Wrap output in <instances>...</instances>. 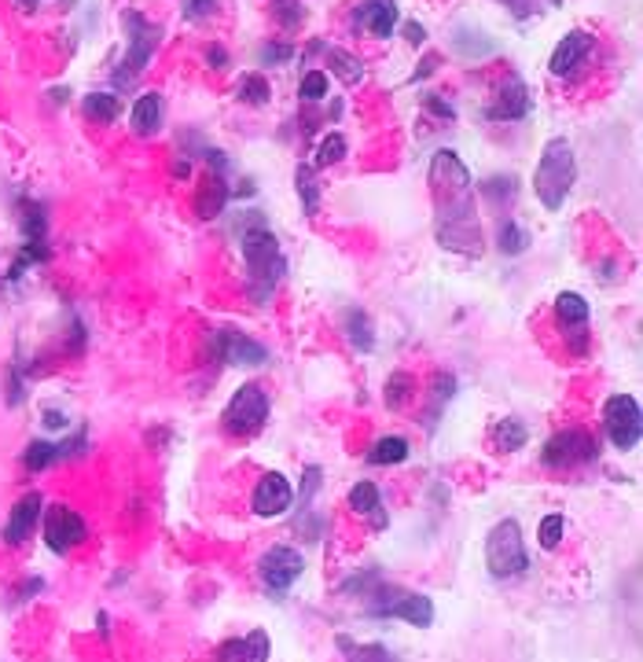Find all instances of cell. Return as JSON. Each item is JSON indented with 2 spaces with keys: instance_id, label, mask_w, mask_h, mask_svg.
<instances>
[{
  "instance_id": "obj_1",
  "label": "cell",
  "mask_w": 643,
  "mask_h": 662,
  "mask_svg": "<svg viewBox=\"0 0 643 662\" xmlns=\"http://www.w3.org/2000/svg\"><path fill=\"white\" fill-rule=\"evenodd\" d=\"M430 188L438 199V243L456 254H482V225L474 217L471 170L456 151H438L430 162Z\"/></svg>"
},
{
  "instance_id": "obj_2",
  "label": "cell",
  "mask_w": 643,
  "mask_h": 662,
  "mask_svg": "<svg viewBox=\"0 0 643 662\" xmlns=\"http://www.w3.org/2000/svg\"><path fill=\"white\" fill-rule=\"evenodd\" d=\"M239 251H243V262H247L250 298H254L258 306H265L272 298V291H276V280L283 276L287 262H283L280 243H276V236L269 232V225H265V217H261L258 210L247 214V229L239 236Z\"/></svg>"
},
{
  "instance_id": "obj_3",
  "label": "cell",
  "mask_w": 643,
  "mask_h": 662,
  "mask_svg": "<svg viewBox=\"0 0 643 662\" xmlns=\"http://www.w3.org/2000/svg\"><path fill=\"white\" fill-rule=\"evenodd\" d=\"M574 181H577V159H574L570 140H563V137L548 140L541 151V162H537V170H533V192H537L544 210H552V214L563 210Z\"/></svg>"
},
{
  "instance_id": "obj_4",
  "label": "cell",
  "mask_w": 643,
  "mask_h": 662,
  "mask_svg": "<svg viewBox=\"0 0 643 662\" xmlns=\"http://www.w3.org/2000/svg\"><path fill=\"white\" fill-rule=\"evenodd\" d=\"M486 567L493 578H519L530 567L526 537L515 519H500L486 537Z\"/></svg>"
},
{
  "instance_id": "obj_5",
  "label": "cell",
  "mask_w": 643,
  "mask_h": 662,
  "mask_svg": "<svg viewBox=\"0 0 643 662\" xmlns=\"http://www.w3.org/2000/svg\"><path fill=\"white\" fill-rule=\"evenodd\" d=\"M364 600H368V615L375 618H401V622L419 629H427L434 622V604L423 593H401V589H390V585L383 589L375 582V589H368Z\"/></svg>"
},
{
  "instance_id": "obj_6",
  "label": "cell",
  "mask_w": 643,
  "mask_h": 662,
  "mask_svg": "<svg viewBox=\"0 0 643 662\" xmlns=\"http://www.w3.org/2000/svg\"><path fill=\"white\" fill-rule=\"evenodd\" d=\"M122 26H125V34H129V48H125L122 63L114 70V81H118V85H133L136 74H140V70L151 63V56H155L158 34H162V30H158L151 19H144L140 12H125Z\"/></svg>"
},
{
  "instance_id": "obj_7",
  "label": "cell",
  "mask_w": 643,
  "mask_h": 662,
  "mask_svg": "<svg viewBox=\"0 0 643 662\" xmlns=\"http://www.w3.org/2000/svg\"><path fill=\"white\" fill-rule=\"evenodd\" d=\"M269 420V394L258 387V383H243V387L232 394V401L221 412V423H225L228 434L236 438H250L258 434Z\"/></svg>"
},
{
  "instance_id": "obj_8",
  "label": "cell",
  "mask_w": 643,
  "mask_h": 662,
  "mask_svg": "<svg viewBox=\"0 0 643 662\" xmlns=\"http://www.w3.org/2000/svg\"><path fill=\"white\" fill-rule=\"evenodd\" d=\"M302 571H305L302 552L291 548V545L269 548L258 563V578H261V585H265V593H269L272 600H287L291 585L302 578Z\"/></svg>"
},
{
  "instance_id": "obj_9",
  "label": "cell",
  "mask_w": 643,
  "mask_h": 662,
  "mask_svg": "<svg viewBox=\"0 0 643 662\" xmlns=\"http://www.w3.org/2000/svg\"><path fill=\"white\" fill-rule=\"evenodd\" d=\"M603 427H607V438L614 442V449L629 453V449L640 446V434H643V412L640 401L632 394H614L603 405Z\"/></svg>"
},
{
  "instance_id": "obj_10",
  "label": "cell",
  "mask_w": 643,
  "mask_h": 662,
  "mask_svg": "<svg viewBox=\"0 0 643 662\" xmlns=\"http://www.w3.org/2000/svg\"><path fill=\"white\" fill-rule=\"evenodd\" d=\"M599 453L596 438L588 431H581V427H566V431H559L555 438H548V446H544L541 460L544 468L552 471H566V468H581V464H592Z\"/></svg>"
},
{
  "instance_id": "obj_11",
  "label": "cell",
  "mask_w": 643,
  "mask_h": 662,
  "mask_svg": "<svg viewBox=\"0 0 643 662\" xmlns=\"http://www.w3.org/2000/svg\"><path fill=\"white\" fill-rule=\"evenodd\" d=\"M45 541L52 552H59V556H67L70 548H78L85 537H89V526H85V519H81L74 508H67V504H48L45 512Z\"/></svg>"
},
{
  "instance_id": "obj_12",
  "label": "cell",
  "mask_w": 643,
  "mask_h": 662,
  "mask_svg": "<svg viewBox=\"0 0 643 662\" xmlns=\"http://www.w3.org/2000/svg\"><path fill=\"white\" fill-rule=\"evenodd\" d=\"M291 504H294V486L280 471L261 475V482L254 486V493H250V508H254V515H261V519H276V515H283Z\"/></svg>"
},
{
  "instance_id": "obj_13",
  "label": "cell",
  "mask_w": 643,
  "mask_h": 662,
  "mask_svg": "<svg viewBox=\"0 0 643 662\" xmlns=\"http://www.w3.org/2000/svg\"><path fill=\"white\" fill-rule=\"evenodd\" d=\"M214 346H217V357H221L225 365L254 368V365H265V361H269V350H265L258 339H250V335H243V331H236V328L217 331Z\"/></svg>"
},
{
  "instance_id": "obj_14",
  "label": "cell",
  "mask_w": 643,
  "mask_h": 662,
  "mask_svg": "<svg viewBox=\"0 0 643 662\" xmlns=\"http://www.w3.org/2000/svg\"><path fill=\"white\" fill-rule=\"evenodd\" d=\"M592 45H596V37L588 34V30H570V34L555 45L548 70H552L555 78H570V74H577V67H585V59H588V52H592Z\"/></svg>"
},
{
  "instance_id": "obj_15",
  "label": "cell",
  "mask_w": 643,
  "mask_h": 662,
  "mask_svg": "<svg viewBox=\"0 0 643 662\" xmlns=\"http://www.w3.org/2000/svg\"><path fill=\"white\" fill-rule=\"evenodd\" d=\"M486 115L493 122H519V118L530 115V89H526V81L522 78L504 81V89L497 92V100H493V107H489Z\"/></svg>"
},
{
  "instance_id": "obj_16",
  "label": "cell",
  "mask_w": 643,
  "mask_h": 662,
  "mask_svg": "<svg viewBox=\"0 0 643 662\" xmlns=\"http://www.w3.org/2000/svg\"><path fill=\"white\" fill-rule=\"evenodd\" d=\"M41 512H45L41 493H26L23 501L12 508L8 523H4V541H8V545H23L26 537L34 534V526H37V519H41Z\"/></svg>"
},
{
  "instance_id": "obj_17",
  "label": "cell",
  "mask_w": 643,
  "mask_h": 662,
  "mask_svg": "<svg viewBox=\"0 0 643 662\" xmlns=\"http://www.w3.org/2000/svg\"><path fill=\"white\" fill-rule=\"evenodd\" d=\"M269 651H272L269 633H265V629H254L247 637L221 644V648H217V662H269Z\"/></svg>"
},
{
  "instance_id": "obj_18",
  "label": "cell",
  "mask_w": 643,
  "mask_h": 662,
  "mask_svg": "<svg viewBox=\"0 0 643 662\" xmlns=\"http://www.w3.org/2000/svg\"><path fill=\"white\" fill-rule=\"evenodd\" d=\"M397 19H401L397 0H364L361 12H357V23H361L375 41H386V37L394 34Z\"/></svg>"
},
{
  "instance_id": "obj_19",
  "label": "cell",
  "mask_w": 643,
  "mask_h": 662,
  "mask_svg": "<svg viewBox=\"0 0 643 662\" xmlns=\"http://www.w3.org/2000/svg\"><path fill=\"white\" fill-rule=\"evenodd\" d=\"M81 449H85V434H78L74 442H59V446H52V442H30L23 453V464L30 471H45L52 464H59L63 457H70V453H81Z\"/></svg>"
},
{
  "instance_id": "obj_20",
  "label": "cell",
  "mask_w": 643,
  "mask_h": 662,
  "mask_svg": "<svg viewBox=\"0 0 643 662\" xmlns=\"http://www.w3.org/2000/svg\"><path fill=\"white\" fill-rule=\"evenodd\" d=\"M228 184L225 177H217V173H210L203 181V188H199V195H195V214L199 217H221L228 206Z\"/></svg>"
},
{
  "instance_id": "obj_21",
  "label": "cell",
  "mask_w": 643,
  "mask_h": 662,
  "mask_svg": "<svg viewBox=\"0 0 643 662\" xmlns=\"http://www.w3.org/2000/svg\"><path fill=\"white\" fill-rule=\"evenodd\" d=\"M162 126V96L158 92H144L133 107V133L136 137H155Z\"/></svg>"
},
{
  "instance_id": "obj_22",
  "label": "cell",
  "mask_w": 643,
  "mask_h": 662,
  "mask_svg": "<svg viewBox=\"0 0 643 662\" xmlns=\"http://www.w3.org/2000/svg\"><path fill=\"white\" fill-rule=\"evenodd\" d=\"M81 111H85L92 122H100V126H114L118 115H122V100H118L114 92H89V96L81 100Z\"/></svg>"
},
{
  "instance_id": "obj_23",
  "label": "cell",
  "mask_w": 643,
  "mask_h": 662,
  "mask_svg": "<svg viewBox=\"0 0 643 662\" xmlns=\"http://www.w3.org/2000/svg\"><path fill=\"white\" fill-rule=\"evenodd\" d=\"M383 497H379V486L375 482H357L350 490V512L353 515H375V526H383Z\"/></svg>"
},
{
  "instance_id": "obj_24",
  "label": "cell",
  "mask_w": 643,
  "mask_h": 662,
  "mask_svg": "<svg viewBox=\"0 0 643 662\" xmlns=\"http://www.w3.org/2000/svg\"><path fill=\"white\" fill-rule=\"evenodd\" d=\"M401 460H408V442L401 434L379 438L372 446V453H368V464H375V468H390V464H401Z\"/></svg>"
},
{
  "instance_id": "obj_25",
  "label": "cell",
  "mask_w": 643,
  "mask_h": 662,
  "mask_svg": "<svg viewBox=\"0 0 643 662\" xmlns=\"http://www.w3.org/2000/svg\"><path fill=\"white\" fill-rule=\"evenodd\" d=\"M339 648L346 651V662H401L386 644H353L350 637H339Z\"/></svg>"
},
{
  "instance_id": "obj_26",
  "label": "cell",
  "mask_w": 643,
  "mask_h": 662,
  "mask_svg": "<svg viewBox=\"0 0 643 662\" xmlns=\"http://www.w3.org/2000/svg\"><path fill=\"white\" fill-rule=\"evenodd\" d=\"M555 309H559V320H563V324H570V328H585L588 313H592V309H588V302L577 295V291H563V295L555 298Z\"/></svg>"
},
{
  "instance_id": "obj_27",
  "label": "cell",
  "mask_w": 643,
  "mask_h": 662,
  "mask_svg": "<svg viewBox=\"0 0 643 662\" xmlns=\"http://www.w3.org/2000/svg\"><path fill=\"white\" fill-rule=\"evenodd\" d=\"M342 328H346V335H350V343L357 346V350H372V324H368V317H364V309H346L342 313Z\"/></svg>"
},
{
  "instance_id": "obj_28",
  "label": "cell",
  "mask_w": 643,
  "mask_h": 662,
  "mask_svg": "<svg viewBox=\"0 0 643 662\" xmlns=\"http://www.w3.org/2000/svg\"><path fill=\"white\" fill-rule=\"evenodd\" d=\"M497 247L504 254H522L526 247H530V232L522 229L515 217H504V221H500V232H497Z\"/></svg>"
},
{
  "instance_id": "obj_29",
  "label": "cell",
  "mask_w": 643,
  "mask_h": 662,
  "mask_svg": "<svg viewBox=\"0 0 643 662\" xmlns=\"http://www.w3.org/2000/svg\"><path fill=\"white\" fill-rule=\"evenodd\" d=\"M320 52H324V56H328V63H331V70H335V74H339L342 81H346V85H353V81H361V59L357 56H350V52H342V48H324L320 45Z\"/></svg>"
},
{
  "instance_id": "obj_30",
  "label": "cell",
  "mask_w": 643,
  "mask_h": 662,
  "mask_svg": "<svg viewBox=\"0 0 643 662\" xmlns=\"http://www.w3.org/2000/svg\"><path fill=\"white\" fill-rule=\"evenodd\" d=\"M269 8H272V19H276L287 34L302 30V23H305V4L302 0H269Z\"/></svg>"
},
{
  "instance_id": "obj_31",
  "label": "cell",
  "mask_w": 643,
  "mask_h": 662,
  "mask_svg": "<svg viewBox=\"0 0 643 662\" xmlns=\"http://www.w3.org/2000/svg\"><path fill=\"white\" fill-rule=\"evenodd\" d=\"M239 100L250 103V107H265L272 100L269 78L265 74H243L239 78Z\"/></svg>"
},
{
  "instance_id": "obj_32",
  "label": "cell",
  "mask_w": 643,
  "mask_h": 662,
  "mask_svg": "<svg viewBox=\"0 0 643 662\" xmlns=\"http://www.w3.org/2000/svg\"><path fill=\"white\" fill-rule=\"evenodd\" d=\"M294 188H298L305 199V214L316 217V210H320V184H316L313 166H298V170H294Z\"/></svg>"
},
{
  "instance_id": "obj_33",
  "label": "cell",
  "mask_w": 643,
  "mask_h": 662,
  "mask_svg": "<svg viewBox=\"0 0 643 662\" xmlns=\"http://www.w3.org/2000/svg\"><path fill=\"white\" fill-rule=\"evenodd\" d=\"M493 438H497V449L515 453V449L526 446V427H522L515 416H508V420H500L497 427H493Z\"/></svg>"
},
{
  "instance_id": "obj_34",
  "label": "cell",
  "mask_w": 643,
  "mask_h": 662,
  "mask_svg": "<svg viewBox=\"0 0 643 662\" xmlns=\"http://www.w3.org/2000/svg\"><path fill=\"white\" fill-rule=\"evenodd\" d=\"M45 229H48L45 206L34 203V199H26V203H23V236H26V243L45 240Z\"/></svg>"
},
{
  "instance_id": "obj_35",
  "label": "cell",
  "mask_w": 643,
  "mask_h": 662,
  "mask_svg": "<svg viewBox=\"0 0 643 662\" xmlns=\"http://www.w3.org/2000/svg\"><path fill=\"white\" fill-rule=\"evenodd\" d=\"M346 151H350L346 137H342V133H328V137L316 144V170H324V166H335V162H342V159H346Z\"/></svg>"
},
{
  "instance_id": "obj_36",
  "label": "cell",
  "mask_w": 643,
  "mask_h": 662,
  "mask_svg": "<svg viewBox=\"0 0 643 662\" xmlns=\"http://www.w3.org/2000/svg\"><path fill=\"white\" fill-rule=\"evenodd\" d=\"M412 394H416V383H412V376H405V372H394V376H390V383H386V409H405Z\"/></svg>"
},
{
  "instance_id": "obj_37",
  "label": "cell",
  "mask_w": 643,
  "mask_h": 662,
  "mask_svg": "<svg viewBox=\"0 0 643 662\" xmlns=\"http://www.w3.org/2000/svg\"><path fill=\"white\" fill-rule=\"evenodd\" d=\"M482 195H486L493 206H500V199L511 203V199H515V177H489V181L482 184Z\"/></svg>"
},
{
  "instance_id": "obj_38",
  "label": "cell",
  "mask_w": 643,
  "mask_h": 662,
  "mask_svg": "<svg viewBox=\"0 0 643 662\" xmlns=\"http://www.w3.org/2000/svg\"><path fill=\"white\" fill-rule=\"evenodd\" d=\"M563 534H566V519H563V515H544L541 530H537V537H541V548H559Z\"/></svg>"
},
{
  "instance_id": "obj_39",
  "label": "cell",
  "mask_w": 643,
  "mask_h": 662,
  "mask_svg": "<svg viewBox=\"0 0 643 662\" xmlns=\"http://www.w3.org/2000/svg\"><path fill=\"white\" fill-rule=\"evenodd\" d=\"M298 96H302V100H309V103L324 100V96H328V74H324V70H309V74L302 78V89H298Z\"/></svg>"
},
{
  "instance_id": "obj_40",
  "label": "cell",
  "mask_w": 643,
  "mask_h": 662,
  "mask_svg": "<svg viewBox=\"0 0 643 662\" xmlns=\"http://www.w3.org/2000/svg\"><path fill=\"white\" fill-rule=\"evenodd\" d=\"M504 8H508L515 19H530V15H537V12H548V8H555L559 0H500Z\"/></svg>"
},
{
  "instance_id": "obj_41",
  "label": "cell",
  "mask_w": 643,
  "mask_h": 662,
  "mask_svg": "<svg viewBox=\"0 0 643 662\" xmlns=\"http://www.w3.org/2000/svg\"><path fill=\"white\" fill-rule=\"evenodd\" d=\"M291 56H294V45H265L258 52V63L261 67H280V63H287Z\"/></svg>"
},
{
  "instance_id": "obj_42",
  "label": "cell",
  "mask_w": 643,
  "mask_h": 662,
  "mask_svg": "<svg viewBox=\"0 0 643 662\" xmlns=\"http://www.w3.org/2000/svg\"><path fill=\"white\" fill-rule=\"evenodd\" d=\"M214 8H217V0H188V4H184V19H188V23H206V19L214 15Z\"/></svg>"
},
{
  "instance_id": "obj_43",
  "label": "cell",
  "mask_w": 643,
  "mask_h": 662,
  "mask_svg": "<svg viewBox=\"0 0 643 662\" xmlns=\"http://www.w3.org/2000/svg\"><path fill=\"white\" fill-rule=\"evenodd\" d=\"M206 63H210L214 70H225L228 67V52L221 45H210L206 48Z\"/></svg>"
},
{
  "instance_id": "obj_44",
  "label": "cell",
  "mask_w": 643,
  "mask_h": 662,
  "mask_svg": "<svg viewBox=\"0 0 643 662\" xmlns=\"http://www.w3.org/2000/svg\"><path fill=\"white\" fill-rule=\"evenodd\" d=\"M405 37H408V45H423V41H427V30H423L419 23H408L405 26Z\"/></svg>"
},
{
  "instance_id": "obj_45",
  "label": "cell",
  "mask_w": 643,
  "mask_h": 662,
  "mask_svg": "<svg viewBox=\"0 0 643 662\" xmlns=\"http://www.w3.org/2000/svg\"><path fill=\"white\" fill-rule=\"evenodd\" d=\"M45 423H48V427H67V416H59V412L48 409L45 412Z\"/></svg>"
},
{
  "instance_id": "obj_46",
  "label": "cell",
  "mask_w": 643,
  "mask_h": 662,
  "mask_svg": "<svg viewBox=\"0 0 643 662\" xmlns=\"http://www.w3.org/2000/svg\"><path fill=\"white\" fill-rule=\"evenodd\" d=\"M15 4H23V8H37V0H15Z\"/></svg>"
}]
</instances>
